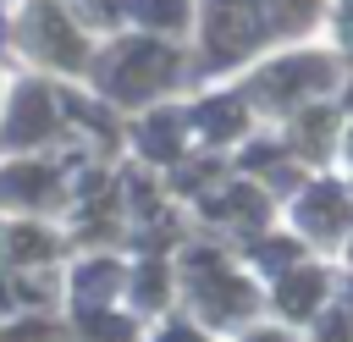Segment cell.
<instances>
[{"label":"cell","mask_w":353,"mask_h":342,"mask_svg":"<svg viewBox=\"0 0 353 342\" xmlns=\"http://www.w3.org/2000/svg\"><path fill=\"white\" fill-rule=\"evenodd\" d=\"M171 72H176V55H171L165 44H132V50H121V55L110 61L105 83H110L121 99H138V94L160 88Z\"/></svg>","instance_id":"6da1fadb"},{"label":"cell","mask_w":353,"mask_h":342,"mask_svg":"<svg viewBox=\"0 0 353 342\" xmlns=\"http://www.w3.org/2000/svg\"><path fill=\"white\" fill-rule=\"evenodd\" d=\"M28 39H33V50L39 55H50V61H61V66H77L83 61V44H77V33L66 28V17L50 6V0H39L33 11H28Z\"/></svg>","instance_id":"7a4b0ae2"},{"label":"cell","mask_w":353,"mask_h":342,"mask_svg":"<svg viewBox=\"0 0 353 342\" xmlns=\"http://www.w3.org/2000/svg\"><path fill=\"white\" fill-rule=\"evenodd\" d=\"M325 77H331V72H325L320 55H298V61H281L276 72H265V77H259V94L287 99V94H298V88H320Z\"/></svg>","instance_id":"3957f363"},{"label":"cell","mask_w":353,"mask_h":342,"mask_svg":"<svg viewBox=\"0 0 353 342\" xmlns=\"http://www.w3.org/2000/svg\"><path fill=\"white\" fill-rule=\"evenodd\" d=\"M50 127V99L39 94V88H22V99H17V121H11V138H33V132H44Z\"/></svg>","instance_id":"277c9868"},{"label":"cell","mask_w":353,"mask_h":342,"mask_svg":"<svg viewBox=\"0 0 353 342\" xmlns=\"http://www.w3.org/2000/svg\"><path fill=\"white\" fill-rule=\"evenodd\" d=\"M132 11L149 22V28H176L188 17V0H132Z\"/></svg>","instance_id":"5b68a950"},{"label":"cell","mask_w":353,"mask_h":342,"mask_svg":"<svg viewBox=\"0 0 353 342\" xmlns=\"http://www.w3.org/2000/svg\"><path fill=\"white\" fill-rule=\"evenodd\" d=\"M314 292H320V276H292V281H287V298H281V303H287V309L298 314V309H309V303H314Z\"/></svg>","instance_id":"8992f818"},{"label":"cell","mask_w":353,"mask_h":342,"mask_svg":"<svg viewBox=\"0 0 353 342\" xmlns=\"http://www.w3.org/2000/svg\"><path fill=\"white\" fill-rule=\"evenodd\" d=\"M204 127H210V132H237V105H232V99H226V105H210V110H204Z\"/></svg>","instance_id":"52a82bcc"},{"label":"cell","mask_w":353,"mask_h":342,"mask_svg":"<svg viewBox=\"0 0 353 342\" xmlns=\"http://www.w3.org/2000/svg\"><path fill=\"white\" fill-rule=\"evenodd\" d=\"M342 22H347L342 33H347V50H353V0H347V17H342Z\"/></svg>","instance_id":"ba28073f"}]
</instances>
